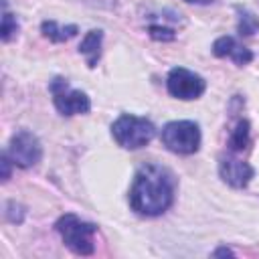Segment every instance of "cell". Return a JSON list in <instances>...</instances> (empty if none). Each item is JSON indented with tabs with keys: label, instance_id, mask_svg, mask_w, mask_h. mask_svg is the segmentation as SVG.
<instances>
[{
	"label": "cell",
	"instance_id": "cell-1",
	"mask_svg": "<svg viewBox=\"0 0 259 259\" xmlns=\"http://www.w3.org/2000/svg\"><path fill=\"white\" fill-rule=\"evenodd\" d=\"M176 196L174 174L160 164H144L130 188V206L142 217H160L172 204Z\"/></svg>",
	"mask_w": 259,
	"mask_h": 259
},
{
	"label": "cell",
	"instance_id": "cell-2",
	"mask_svg": "<svg viewBox=\"0 0 259 259\" xmlns=\"http://www.w3.org/2000/svg\"><path fill=\"white\" fill-rule=\"evenodd\" d=\"M111 136L123 150H140L152 142V138L156 136V127L146 117L121 113L111 123Z\"/></svg>",
	"mask_w": 259,
	"mask_h": 259
},
{
	"label": "cell",
	"instance_id": "cell-3",
	"mask_svg": "<svg viewBox=\"0 0 259 259\" xmlns=\"http://www.w3.org/2000/svg\"><path fill=\"white\" fill-rule=\"evenodd\" d=\"M55 229L61 235L63 243L75 255H93V251H95L93 237L97 233V225L81 221L77 214L67 212V214L59 217V221L55 223Z\"/></svg>",
	"mask_w": 259,
	"mask_h": 259
},
{
	"label": "cell",
	"instance_id": "cell-4",
	"mask_svg": "<svg viewBox=\"0 0 259 259\" xmlns=\"http://www.w3.org/2000/svg\"><path fill=\"white\" fill-rule=\"evenodd\" d=\"M160 138H162V144L174 154L190 156L200 148V127L190 119L168 121L162 127Z\"/></svg>",
	"mask_w": 259,
	"mask_h": 259
},
{
	"label": "cell",
	"instance_id": "cell-5",
	"mask_svg": "<svg viewBox=\"0 0 259 259\" xmlns=\"http://www.w3.org/2000/svg\"><path fill=\"white\" fill-rule=\"evenodd\" d=\"M49 91L53 95V103L57 111L65 117H71L77 113H89L91 109V99L87 97V93L79 89H71L67 79L63 77H55L49 83Z\"/></svg>",
	"mask_w": 259,
	"mask_h": 259
},
{
	"label": "cell",
	"instance_id": "cell-6",
	"mask_svg": "<svg viewBox=\"0 0 259 259\" xmlns=\"http://www.w3.org/2000/svg\"><path fill=\"white\" fill-rule=\"evenodd\" d=\"M6 152L12 160V164L18 168H24V170L36 166L42 158V146H40L38 138L28 130H18L10 138Z\"/></svg>",
	"mask_w": 259,
	"mask_h": 259
},
{
	"label": "cell",
	"instance_id": "cell-7",
	"mask_svg": "<svg viewBox=\"0 0 259 259\" xmlns=\"http://www.w3.org/2000/svg\"><path fill=\"white\" fill-rule=\"evenodd\" d=\"M166 89L172 97L182 99V101H190V99H198L204 89H206V81L184 67H174L170 69L168 77H166Z\"/></svg>",
	"mask_w": 259,
	"mask_h": 259
},
{
	"label": "cell",
	"instance_id": "cell-8",
	"mask_svg": "<svg viewBox=\"0 0 259 259\" xmlns=\"http://www.w3.org/2000/svg\"><path fill=\"white\" fill-rule=\"evenodd\" d=\"M219 174L223 178V182H227L233 188H245L253 176H255V168L249 162L237 160V158H223L219 162Z\"/></svg>",
	"mask_w": 259,
	"mask_h": 259
},
{
	"label": "cell",
	"instance_id": "cell-9",
	"mask_svg": "<svg viewBox=\"0 0 259 259\" xmlns=\"http://www.w3.org/2000/svg\"><path fill=\"white\" fill-rule=\"evenodd\" d=\"M212 55L214 57H231L235 61V65H239V67H245L253 61V53L245 45H239L233 36H219L212 42Z\"/></svg>",
	"mask_w": 259,
	"mask_h": 259
},
{
	"label": "cell",
	"instance_id": "cell-10",
	"mask_svg": "<svg viewBox=\"0 0 259 259\" xmlns=\"http://www.w3.org/2000/svg\"><path fill=\"white\" fill-rule=\"evenodd\" d=\"M101 40H103V30L93 28L79 42V53L87 57V67L89 69L97 67V63H99V57H101Z\"/></svg>",
	"mask_w": 259,
	"mask_h": 259
},
{
	"label": "cell",
	"instance_id": "cell-11",
	"mask_svg": "<svg viewBox=\"0 0 259 259\" xmlns=\"http://www.w3.org/2000/svg\"><path fill=\"white\" fill-rule=\"evenodd\" d=\"M40 32L45 38H49L51 42H67L69 38H73L79 28L77 24H67V26H59L55 20H42L40 22Z\"/></svg>",
	"mask_w": 259,
	"mask_h": 259
},
{
	"label": "cell",
	"instance_id": "cell-12",
	"mask_svg": "<svg viewBox=\"0 0 259 259\" xmlns=\"http://www.w3.org/2000/svg\"><path fill=\"white\" fill-rule=\"evenodd\" d=\"M249 136H251V125L247 119H239L237 127L233 130L229 138V150L231 152H243L249 146Z\"/></svg>",
	"mask_w": 259,
	"mask_h": 259
},
{
	"label": "cell",
	"instance_id": "cell-13",
	"mask_svg": "<svg viewBox=\"0 0 259 259\" xmlns=\"http://www.w3.org/2000/svg\"><path fill=\"white\" fill-rule=\"evenodd\" d=\"M235 10L239 12L237 32H239L241 36H253V34L259 30V18H257L251 10H247V8H243V6H235Z\"/></svg>",
	"mask_w": 259,
	"mask_h": 259
},
{
	"label": "cell",
	"instance_id": "cell-14",
	"mask_svg": "<svg viewBox=\"0 0 259 259\" xmlns=\"http://www.w3.org/2000/svg\"><path fill=\"white\" fill-rule=\"evenodd\" d=\"M18 32V22H16V16L10 14L4 6V12H2V26H0V36L4 42H8L14 34Z\"/></svg>",
	"mask_w": 259,
	"mask_h": 259
},
{
	"label": "cell",
	"instance_id": "cell-15",
	"mask_svg": "<svg viewBox=\"0 0 259 259\" xmlns=\"http://www.w3.org/2000/svg\"><path fill=\"white\" fill-rule=\"evenodd\" d=\"M148 34H150L154 40H162V42H170V40L176 38L174 28L160 26V24H150V26H148Z\"/></svg>",
	"mask_w": 259,
	"mask_h": 259
},
{
	"label": "cell",
	"instance_id": "cell-16",
	"mask_svg": "<svg viewBox=\"0 0 259 259\" xmlns=\"http://www.w3.org/2000/svg\"><path fill=\"white\" fill-rule=\"evenodd\" d=\"M24 206L22 204H16L14 200H10L8 204H6V219L10 221V223H16V225H20L22 221H24Z\"/></svg>",
	"mask_w": 259,
	"mask_h": 259
},
{
	"label": "cell",
	"instance_id": "cell-17",
	"mask_svg": "<svg viewBox=\"0 0 259 259\" xmlns=\"http://www.w3.org/2000/svg\"><path fill=\"white\" fill-rule=\"evenodd\" d=\"M0 164H2V182H6V180L10 178V164H12V160H10L8 152H2Z\"/></svg>",
	"mask_w": 259,
	"mask_h": 259
},
{
	"label": "cell",
	"instance_id": "cell-18",
	"mask_svg": "<svg viewBox=\"0 0 259 259\" xmlns=\"http://www.w3.org/2000/svg\"><path fill=\"white\" fill-rule=\"evenodd\" d=\"M212 255H214V257H223V255H231V257H233L235 253H233L231 249H227V247H219V249H217Z\"/></svg>",
	"mask_w": 259,
	"mask_h": 259
},
{
	"label": "cell",
	"instance_id": "cell-19",
	"mask_svg": "<svg viewBox=\"0 0 259 259\" xmlns=\"http://www.w3.org/2000/svg\"><path fill=\"white\" fill-rule=\"evenodd\" d=\"M184 2H188V4H208L212 0H184Z\"/></svg>",
	"mask_w": 259,
	"mask_h": 259
}]
</instances>
